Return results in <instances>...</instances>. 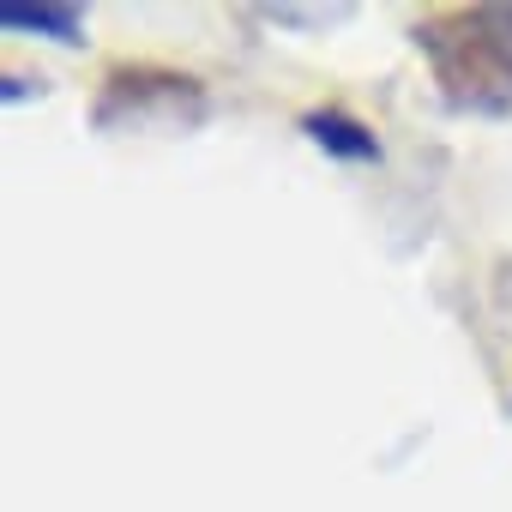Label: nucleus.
I'll list each match as a JSON object with an SVG mask.
<instances>
[{"label":"nucleus","mask_w":512,"mask_h":512,"mask_svg":"<svg viewBox=\"0 0 512 512\" xmlns=\"http://www.w3.org/2000/svg\"><path fill=\"white\" fill-rule=\"evenodd\" d=\"M302 133H308L320 151L344 157V163H380V139H374L356 115H344V109H314V115H302Z\"/></svg>","instance_id":"obj_2"},{"label":"nucleus","mask_w":512,"mask_h":512,"mask_svg":"<svg viewBox=\"0 0 512 512\" xmlns=\"http://www.w3.org/2000/svg\"><path fill=\"white\" fill-rule=\"evenodd\" d=\"M7 31H43L55 43H79L85 37V13L79 7H0Z\"/></svg>","instance_id":"obj_3"},{"label":"nucleus","mask_w":512,"mask_h":512,"mask_svg":"<svg viewBox=\"0 0 512 512\" xmlns=\"http://www.w3.org/2000/svg\"><path fill=\"white\" fill-rule=\"evenodd\" d=\"M422 55L446 103L458 109H506L512 103V7H446L416 25Z\"/></svg>","instance_id":"obj_1"}]
</instances>
